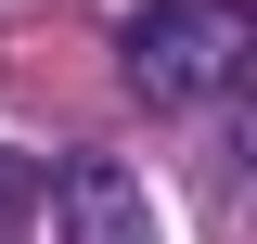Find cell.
<instances>
[{"label": "cell", "instance_id": "3", "mask_svg": "<svg viewBox=\"0 0 257 244\" xmlns=\"http://www.w3.org/2000/svg\"><path fill=\"white\" fill-rule=\"evenodd\" d=\"M26 193H39V180H26V154H0V231L26 218Z\"/></svg>", "mask_w": 257, "mask_h": 244}, {"label": "cell", "instance_id": "2", "mask_svg": "<svg viewBox=\"0 0 257 244\" xmlns=\"http://www.w3.org/2000/svg\"><path fill=\"white\" fill-rule=\"evenodd\" d=\"M52 244H155V193L128 180L116 154H77L52 180Z\"/></svg>", "mask_w": 257, "mask_h": 244}, {"label": "cell", "instance_id": "1", "mask_svg": "<svg viewBox=\"0 0 257 244\" xmlns=\"http://www.w3.org/2000/svg\"><path fill=\"white\" fill-rule=\"evenodd\" d=\"M116 52H128V90L155 103V116H206V103L244 90L257 13H244V0H142Z\"/></svg>", "mask_w": 257, "mask_h": 244}]
</instances>
